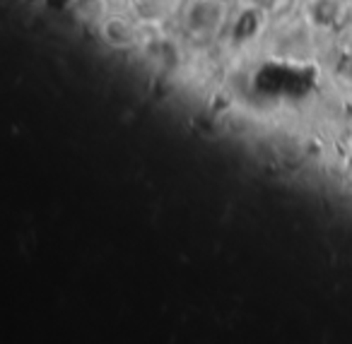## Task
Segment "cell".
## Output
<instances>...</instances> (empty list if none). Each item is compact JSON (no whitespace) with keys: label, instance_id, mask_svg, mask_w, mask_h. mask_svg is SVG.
Wrapping results in <instances>:
<instances>
[{"label":"cell","instance_id":"obj_2","mask_svg":"<svg viewBox=\"0 0 352 344\" xmlns=\"http://www.w3.org/2000/svg\"><path fill=\"white\" fill-rule=\"evenodd\" d=\"M102 39L107 41L111 49L126 51L138 44V30L131 20H126V17H121V15H113L102 22Z\"/></svg>","mask_w":352,"mask_h":344},{"label":"cell","instance_id":"obj_1","mask_svg":"<svg viewBox=\"0 0 352 344\" xmlns=\"http://www.w3.org/2000/svg\"><path fill=\"white\" fill-rule=\"evenodd\" d=\"M225 20V10L217 0H193L186 12V27L191 34H210Z\"/></svg>","mask_w":352,"mask_h":344}]
</instances>
